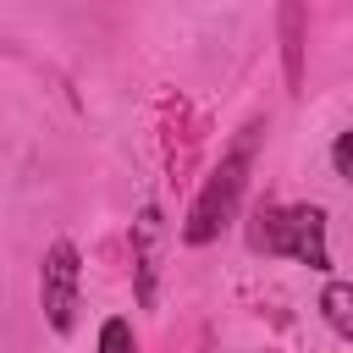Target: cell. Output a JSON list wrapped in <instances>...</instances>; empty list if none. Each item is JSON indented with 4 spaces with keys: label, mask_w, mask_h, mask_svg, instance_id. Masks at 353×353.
I'll return each mask as SVG.
<instances>
[{
    "label": "cell",
    "mask_w": 353,
    "mask_h": 353,
    "mask_svg": "<svg viewBox=\"0 0 353 353\" xmlns=\"http://www.w3.org/2000/svg\"><path fill=\"white\" fill-rule=\"evenodd\" d=\"M248 243L265 248V254H292V259H303L309 270H325V265H331V254H325V210H320V204H292V210L265 204V210L254 215Z\"/></svg>",
    "instance_id": "obj_1"
},
{
    "label": "cell",
    "mask_w": 353,
    "mask_h": 353,
    "mask_svg": "<svg viewBox=\"0 0 353 353\" xmlns=\"http://www.w3.org/2000/svg\"><path fill=\"white\" fill-rule=\"evenodd\" d=\"M243 182H248V138L221 160V171L204 182V193L193 199V215H188V226H182V237L188 243H210L226 221H232V210H237V193H243Z\"/></svg>",
    "instance_id": "obj_2"
},
{
    "label": "cell",
    "mask_w": 353,
    "mask_h": 353,
    "mask_svg": "<svg viewBox=\"0 0 353 353\" xmlns=\"http://www.w3.org/2000/svg\"><path fill=\"white\" fill-rule=\"evenodd\" d=\"M39 292H44L50 325H55V331H72V314H77V248H72V243H55V248L44 254Z\"/></svg>",
    "instance_id": "obj_3"
},
{
    "label": "cell",
    "mask_w": 353,
    "mask_h": 353,
    "mask_svg": "<svg viewBox=\"0 0 353 353\" xmlns=\"http://www.w3.org/2000/svg\"><path fill=\"white\" fill-rule=\"evenodd\" d=\"M320 314H325L331 331L353 336V287H347V281H331V287L320 292Z\"/></svg>",
    "instance_id": "obj_4"
},
{
    "label": "cell",
    "mask_w": 353,
    "mask_h": 353,
    "mask_svg": "<svg viewBox=\"0 0 353 353\" xmlns=\"http://www.w3.org/2000/svg\"><path fill=\"white\" fill-rule=\"evenodd\" d=\"M99 353H138L132 325H127V320H105V325H99Z\"/></svg>",
    "instance_id": "obj_5"
},
{
    "label": "cell",
    "mask_w": 353,
    "mask_h": 353,
    "mask_svg": "<svg viewBox=\"0 0 353 353\" xmlns=\"http://www.w3.org/2000/svg\"><path fill=\"white\" fill-rule=\"evenodd\" d=\"M331 165H336V176L353 182V132H342V138L331 143Z\"/></svg>",
    "instance_id": "obj_6"
}]
</instances>
